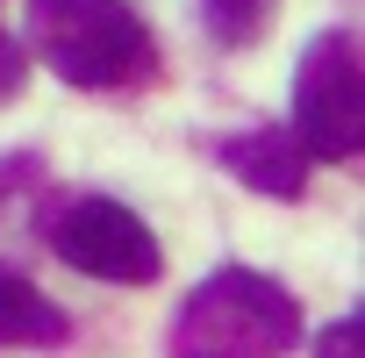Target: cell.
Instances as JSON below:
<instances>
[{"mask_svg":"<svg viewBox=\"0 0 365 358\" xmlns=\"http://www.w3.org/2000/svg\"><path fill=\"white\" fill-rule=\"evenodd\" d=\"M43 237H51V251H58L72 272L108 280V287H150L158 265H165L150 223H143L136 208H122V201H101V194L58 201L51 223H43Z\"/></svg>","mask_w":365,"mask_h":358,"instance_id":"277c9868","label":"cell"},{"mask_svg":"<svg viewBox=\"0 0 365 358\" xmlns=\"http://www.w3.org/2000/svg\"><path fill=\"white\" fill-rule=\"evenodd\" d=\"M222 172L230 179H244L251 194H265V201H301V187H308V158H301V143L287 136V129H237L230 143H222Z\"/></svg>","mask_w":365,"mask_h":358,"instance_id":"5b68a950","label":"cell"},{"mask_svg":"<svg viewBox=\"0 0 365 358\" xmlns=\"http://www.w3.org/2000/svg\"><path fill=\"white\" fill-rule=\"evenodd\" d=\"M29 51L86 93L150 79L158 51L129 0H29Z\"/></svg>","mask_w":365,"mask_h":358,"instance_id":"7a4b0ae2","label":"cell"},{"mask_svg":"<svg viewBox=\"0 0 365 358\" xmlns=\"http://www.w3.org/2000/svg\"><path fill=\"white\" fill-rule=\"evenodd\" d=\"M22 79H29V51H22L8 29H0V108H8V101L22 93Z\"/></svg>","mask_w":365,"mask_h":358,"instance_id":"ba28073f","label":"cell"},{"mask_svg":"<svg viewBox=\"0 0 365 358\" xmlns=\"http://www.w3.org/2000/svg\"><path fill=\"white\" fill-rule=\"evenodd\" d=\"M8 179H15V165H0V194H8Z\"/></svg>","mask_w":365,"mask_h":358,"instance_id":"30bf717a","label":"cell"},{"mask_svg":"<svg viewBox=\"0 0 365 358\" xmlns=\"http://www.w3.org/2000/svg\"><path fill=\"white\" fill-rule=\"evenodd\" d=\"M172 358H287L301 344V308L279 280L251 265L208 272L172 315Z\"/></svg>","mask_w":365,"mask_h":358,"instance_id":"6da1fadb","label":"cell"},{"mask_svg":"<svg viewBox=\"0 0 365 358\" xmlns=\"http://www.w3.org/2000/svg\"><path fill=\"white\" fill-rule=\"evenodd\" d=\"M65 337H72V315L36 280H22V272L0 265V344H8V351H51Z\"/></svg>","mask_w":365,"mask_h":358,"instance_id":"8992f818","label":"cell"},{"mask_svg":"<svg viewBox=\"0 0 365 358\" xmlns=\"http://www.w3.org/2000/svg\"><path fill=\"white\" fill-rule=\"evenodd\" d=\"M315 358H358V322H351V315L329 322V329L315 337Z\"/></svg>","mask_w":365,"mask_h":358,"instance_id":"9c48e42d","label":"cell"},{"mask_svg":"<svg viewBox=\"0 0 365 358\" xmlns=\"http://www.w3.org/2000/svg\"><path fill=\"white\" fill-rule=\"evenodd\" d=\"M272 15H279V0H201V22H208V36L215 44H258L265 29H272Z\"/></svg>","mask_w":365,"mask_h":358,"instance_id":"52a82bcc","label":"cell"},{"mask_svg":"<svg viewBox=\"0 0 365 358\" xmlns=\"http://www.w3.org/2000/svg\"><path fill=\"white\" fill-rule=\"evenodd\" d=\"M301 158H351L365 143V65L351 29H322L294 65V129Z\"/></svg>","mask_w":365,"mask_h":358,"instance_id":"3957f363","label":"cell"}]
</instances>
